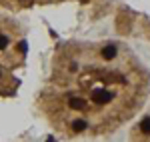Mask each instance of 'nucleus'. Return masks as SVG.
<instances>
[{"instance_id": "obj_1", "label": "nucleus", "mask_w": 150, "mask_h": 142, "mask_svg": "<svg viewBox=\"0 0 150 142\" xmlns=\"http://www.w3.org/2000/svg\"><path fill=\"white\" fill-rule=\"evenodd\" d=\"M92 98L96 102H110V100H112V94H110L108 90H94Z\"/></svg>"}, {"instance_id": "obj_2", "label": "nucleus", "mask_w": 150, "mask_h": 142, "mask_svg": "<svg viewBox=\"0 0 150 142\" xmlns=\"http://www.w3.org/2000/svg\"><path fill=\"white\" fill-rule=\"evenodd\" d=\"M116 56V46H106L102 50V58L104 60H112Z\"/></svg>"}, {"instance_id": "obj_3", "label": "nucleus", "mask_w": 150, "mask_h": 142, "mask_svg": "<svg viewBox=\"0 0 150 142\" xmlns=\"http://www.w3.org/2000/svg\"><path fill=\"white\" fill-rule=\"evenodd\" d=\"M68 106L72 108V110H82V108H84V100H80V98H70Z\"/></svg>"}, {"instance_id": "obj_4", "label": "nucleus", "mask_w": 150, "mask_h": 142, "mask_svg": "<svg viewBox=\"0 0 150 142\" xmlns=\"http://www.w3.org/2000/svg\"><path fill=\"white\" fill-rule=\"evenodd\" d=\"M84 128H86V122H84V120H74V122H72V130L74 132H82Z\"/></svg>"}, {"instance_id": "obj_5", "label": "nucleus", "mask_w": 150, "mask_h": 142, "mask_svg": "<svg viewBox=\"0 0 150 142\" xmlns=\"http://www.w3.org/2000/svg\"><path fill=\"white\" fill-rule=\"evenodd\" d=\"M140 128H142V132H146V134H150V118H144V120H142Z\"/></svg>"}, {"instance_id": "obj_6", "label": "nucleus", "mask_w": 150, "mask_h": 142, "mask_svg": "<svg viewBox=\"0 0 150 142\" xmlns=\"http://www.w3.org/2000/svg\"><path fill=\"white\" fill-rule=\"evenodd\" d=\"M6 44H8V38H6V36H0V50L6 48Z\"/></svg>"}]
</instances>
